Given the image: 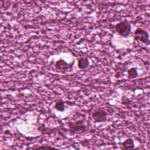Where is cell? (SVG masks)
Returning a JSON list of instances; mask_svg holds the SVG:
<instances>
[{
  "instance_id": "obj_3",
  "label": "cell",
  "mask_w": 150,
  "mask_h": 150,
  "mask_svg": "<svg viewBox=\"0 0 150 150\" xmlns=\"http://www.w3.org/2000/svg\"><path fill=\"white\" fill-rule=\"evenodd\" d=\"M69 128L70 132L71 133H76L80 131H85L86 130V127L84 124L83 121H79L75 122H69Z\"/></svg>"
},
{
  "instance_id": "obj_9",
  "label": "cell",
  "mask_w": 150,
  "mask_h": 150,
  "mask_svg": "<svg viewBox=\"0 0 150 150\" xmlns=\"http://www.w3.org/2000/svg\"><path fill=\"white\" fill-rule=\"evenodd\" d=\"M54 108L56 110L59 111H63L65 109L64 103L62 100H59L56 102V103L54 105Z\"/></svg>"
},
{
  "instance_id": "obj_8",
  "label": "cell",
  "mask_w": 150,
  "mask_h": 150,
  "mask_svg": "<svg viewBox=\"0 0 150 150\" xmlns=\"http://www.w3.org/2000/svg\"><path fill=\"white\" fill-rule=\"evenodd\" d=\"M127 73H128V78L129 79H132L136 78L138 75L137 70L135 67H132V68L129 69L127 71Z\"/></svg>"
},
{
  "instance_id": "obj_4",
  "label": "cell",
  "mask_w": 150,
  "mask_h": 150,
  "mask_svg": "<svg viewBox=\"0 0 150 150\" xmlns=\"http://www.w3.org/2000/svg\"><path fill=\"white\" fill-rule=\"evenodd\" d=\"M91 116L93 120L97 122H104L107 119V113L103 109H98L94 111Z\"/></svg>"
},
{
  "instance_id": "obj_10",
  "label": "cell",
  "mask_w": 150,
  "mask_h": 150,
  "mask_svg": "<svg viewBox=\"0 0 150 150\" xmlns=\"http://www.w3.org/2000/svg\"><path fill=\"white\" fill-rule=\"evenodd\" d=\"M43 149V148H46V149H49V148H50V149H54V148L53 147H51V146H38V147H36V148H33V149Z\"/></svg>"
},
{
  "instance_id": "obj_1",
  "label": "cell",
  "mask_w": 150,
  "mask_h": 150,
  "mask_svg": "<svg viewBox=\"0 0 150 150\" xmlns=\"http://www.w3.org/2000/svg\"><path fill=\"white\" fill-rule=\"evenodd\" d=\"M114 28L115 32L123 37L128 36L131 30V24L126 20L121 21L115 25Z\"/></svg>"
},
{
  "instance_id": "obj_2",
  "label": "cell",
  "mask_w": 150,
  "mask_h": 150,
  "mask_svg": "<svg viewBox=\"0 0 150 150\" xmlns=\"http://www.w3.org/2000/svg\"><path fill=\"white\" fill-rule=\"evenodd\" d=\"M134 38L135 40L140 41L143 43L148 45L149 43V33L142 28H138L134 32Z\"/></svg>"
},
{
  "instance_id": "obj_7",
  "label": "cell",
  "mask_w": 150,
  "mask_h": 150,
  "mask_svg": "<svg viewBox=\"0 0 150 150\" xmlns=\"http://www.w3.org/2000/svg\"><path fill=\"white\" fill-rule=\"evenodd\" d=\"M122 149H132L135 148L134 142L132 139L128 138L122 143Z\"/></svg>"
},
{
  "instance_id": "obj_6",
  "label": "cell",
  "mask_w": 150,
  "mask_h": 150,
  "mask_svg": "<svg viewBox=\"0 0 150 150\" xmlns=\"http://www.w3.org/2000/svg\"><path fill=\"white\" fill-rule=\"evenodd\" d=\"M90 63L88 59L86 57H83L79 59L77 66L80 69H86L89 66Z\"/></svg>"
},
{
  "instance_id": "obj_5",
  "label": "cell",
  "mask_w": 150,
  "mask_h": 150,
  "mask_svg": "<svg viewBox=\"0 0 150 150\" xmlns=\"http://www.w3.org/2000/svg\"><path fill=\"white\" fill-rule=\"evenodd\" d=\"M73 63L74 62H73L71 64H68L63 59H60L56 62L55 68L59 70H66L71 68L73 67Z\"/></svg>"
}]
</instances>
